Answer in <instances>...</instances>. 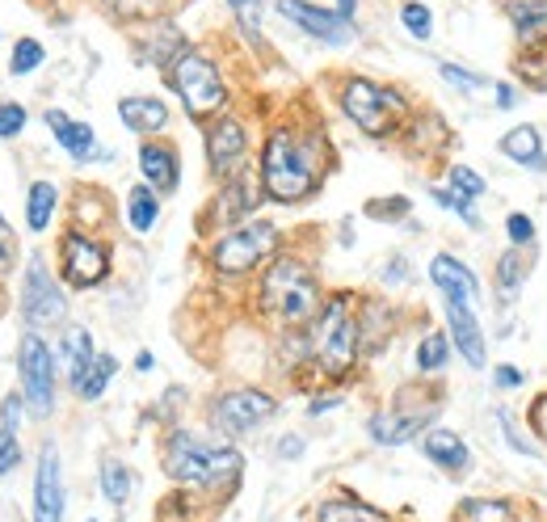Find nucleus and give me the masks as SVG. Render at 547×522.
Masks as SVG:
<instances>
[{"label":"nucleus","mask_w":547,"mask_h":522,"mask_svg":"<svg viewBox=\"0 0 547 522\" xmlns=\"http://www.w3.org/2000/svg\"><path fill=\"white\" fill-rule=\"evenodd\" d=\"M47 127L55 131L59 148H64L68 156L76 160H110L106 148H97V135L89 123H76V118H68L64 110H47Z\"/></svg>","instance_id":"dca6fc26"},{"label":"nucleus","mask_w":547,"mask_h":522,"mask_svg":"<svg viewBox=\"0 0 547 522\" xmlns=\"http://www.w3.org/2000/svg\"><path fill=\"white\" fill-rule=\"evenodd\" d=\"M434 203H438V207H447V211H455V215L463 219V224L480 232V215L472 211V198H463V194H455V190H434Z\"/></svg>","instance_id":"58836bf2"},{"label":"nucleus","mask_w":547,"mask_h":522,"mask_svg":"<svg viewBox=\"0 0 547 522\" xmlns=\"http://www.w3.org/2000/svg\"><path fill=\"white\" fill-rule=\"evenodd\" d=\"M232 13L240 17V26H245L249 34L261 30V9H266V0H228Z\"/></svg>","instance_id":"37998d69"},{"label":"nucleus","mask_w":547,"mask_h":522,"mask_svg":"<svg viewBox=\"0 0 547 522\" xmlns=\"http://www.w3.org/2000/svg\"><path fill=\"white\" fill-rule=\"evenodd\" d=\"M497 152L510 160V165H522V169H531V173H547L543 135H539V127H531V123H518V127L505 131V135L497 139Z\"/></svg>","instance_id":"f3484780"},{"label":"nucleus","mask_w":547,"mask_h":522,"mask_svg":"<svg viewBox=\"0 0 547 522\" xmlns=\"http://www.w3.org/2000/svg\"><path fill=\"white\" fill-rule=\"evenodd\" d=\"M493 384H497L501 392H514V388L526 384V375H522L518 367H510V363H501V367H493Z\"/></svg>","instance_id":"a18cd8bd"},{"label":"nucleus","mask_w":547,"mask_h":522,"mask_svg":"<svg viewBox=\"0 0 547 522\" xmlns=\"http://www.w3.org/2000/svg\"><path fill=\"white\" fill-rule=\"evenodd\" d=\"M312 358L324 375L341 379L358 358V316L350 295L324 299L320 316L312 320Z\"/></svg>","instance_id":"20e7f679"},{"label":"nucleus","mask_w":547,"mask_h":522,"mask_svg":"<svg viewBox=\"0 0 547 522\" xmlns=\"http://www.w3.org/2000/svg\"><path fill=\"white\" fill-rule=\"evenodd\" d=\"M22 316L30 320V325H64V316H68V299L64 291L55 287V278L47 270V261L43 257H30V266H26V278H22Z\"/></svg>","instance_id":"1a4fd4ad"},{"label":"nucleus","mask_w":547,"mask_h":522,"mask_svg":"<svg viewBox=\"0 0 547 522\" xmlns=\"http://www.w3.org/2000/svg\"><path fill=\"white\" fill-rule=\"evenodd\" d=\"M337 405H341V396H320V400H312L308 409H312V417H316V413H329V409H337Z\"/></svg>","instance_id":"603ef678"},{"label":"nucleus","mask_w":547,"mask_h":522,"mask_svg":"<svg viewBox=\"0 0 547 522\" xmlns=\"http://www.w3.org/2000/svg\"><path fill=\"white\" fill-rule=\"evenodd\" d=\"M526 421H531V430L543 438V443H547V392H539L535 396V405H531V417H526Z\"/></svg>","instance_id":"49530a36"},{"label":"nucleus","mask_w":547,"mask_h":522,"mask_svg":"<svg viewBox=\"0 0 547 522\" xmlns=\"http://www.w3.org/2000/svg\"><path fill=\"white\" fill-rule=\"evenodd\" d=\"M55 203H59V190H55L51 182H34V186H30V203H26L30 232H47L51 215H55Z\"/></svg>","instance_id":"a878e982"},{"label":"nucleus","mask_w":547,"mask_h":522,"mask_svg":"<svg viewBox=\"0 0 547 522\" xmlns=\"http://www.w3.org/2000/svg\"><path fill=\"white\" fill-rule=\"evenodd\" d=\"M139 173H144L148 186H156L160 194L177 190V177H181L177 152H173L169 144H156V139H148V144L139 148Z\"/></svg>","instance_id":"aec40b11"},{"label":"nucleus","mask_w":547,"mask_h":522,"mask_svg":"<svg viewBox=\"0 0 547 522\" xmlns=\"http://www.w3.org/2000/svg\"><path fill=\"white\" fill-rule=\"evenodd\" d=\"M421 451H425L430 464L447 468V472H468L472 468V451L455 430H430L421 438Z\"/></svg>","instance_id":"412c9836"},{"label":"nucleus","mask_w":547,"mask_h":522,"mask_svg":"<svg viewBox=\"0 0 547 522\" xmlns=\"http://www.w3.org/2000/svg\"><path fill=\"white\" fill-rule=\"evenodd\" d=\"M64 363H68V379H72V392H76L80 384H85V375L93 371V363H97V350H93L89 329L72 325L64 333Z\"/></svg>","instance_id":"b1692460"},{"label":"nucleus","mask_w":547,"mask_h":522,"mask_svg":"<svg viewBox=\"0 0 547 522\" xmlns=\"http://www.w3.org/2000/svg\"><path fill=\"white\" fill-rule=\"evenodd\" d=\"M274 249H278V228L270 219H249V224H240L228 236L215 240L211 261L219 274H245V270L261 266Z\"/></svg>","instance_id":"0eeeda50"},{"label":"nucleus","mask_w":547,"mask_h":522,"mask_svg":"<svg viewBox=\"0 0 547 522\" xmlns=\"http://www.w3.org/2000/svg\"><path fill=\"white\" fill-rule=\"evenodd\" d=\"M135 367H139V371H152V367H156V358H152V354L144 350V354H139V358H135Z\"/></svg>","instance_id":"5fc2aeb1"},{"label":"nucleus","mask_w":547,"mask_h":522,"mask_svg":"<svg viewBox=\"0 0 547 522\" xmlns=\"http://www.w3.org/2000/svg\"><path fill=\"white\" fill-rule=\"evenodd\" d=\"M101 493H106V501H114V506H123L131 497V472L123 459H106V464H101Z\"/></svg>","instance_id":"c756f323"},{"label":"nucleus","mask_w":547,"mask_h":522,"mask_svg":"<svg viewBox=\"0 0 547 522\" xmlns=\"http://www.w3.org/2000/svg\"><path fill=\"white\" fill-rule=\"evenodd\" d=\"M354 5H358V0H337V13L350 22V17H354Z\"/></svg>","instance_id":"864d4df0"},{"label":"nucleus","mask_w":547,"mask_h":522,"mask_svg":"<svg viewBox=\"0 0 547 522\" xmlns=\"http://www.w3.org/2000/svg\"><path fill=\"white\" fill-rule=\"evenodd\" d=\"M165 472L190 489H232L240 480V451L194 430H173L165 443Z\"/></svg>","instance_id":"f03ea898"},{"label":"nucleus","mask_w":547,"mask_h":522,"mask_svg":"<svg viewBox=\"0 0 547 522\" xmlns=\"http://www.w3.org/2000/svg\"><path fill=\"white\" fill-rule=\"evenodd\" d=\"M505 232H510L514 249H526V245H535V219L526 215V211H514V215H505Z\"/></svg>","instance_id":"a19ab883"},{"label":"nucleus","mask_w":547,"mask_h":522,"mask_svg":"<svg viewBox=\"0 0 547 522\" xmlns=\"http://www.w3.org/2000/svg\"><path fill=\"white\" fill-rule=\"evenodd\" d=\"M505 17L526 51L547 47V0H505Z\"/></svg>","instance_id":"a211bd4d"},{"label":"nucleus","mask_w":547,"mask_h":522,"mask_svg":"<svg viewBox=\"0 0 547 522\" xmlns=\"http://www.w3.org/2000/svg\"><path fill=\"white\" fill-rule=\"evenodd\" d=\"M320 522H383V518L367 506H354V501H329V506H320Z\"/></svg>","instance_id":"f704fd0d"},{"label":"nucleus","mask_w":547,"mask_h":522,"mask_svg":"<svg viewBox=\"0 0 547 522\" xmlns=\"http://www.w3.org/2000/svg\"><path fill=\"white\" fill-rule=\"evenodd\" d=\"M425 421H430V413H375L367 421V430H371L375 443L400 447V443H409V438H417L425 430Z\"/></svg>","instance_id":"4be33fe9"},{"label":"nucleus","mask_w":547,"mask_h":522,"mask_svg":"<svg viewBox=\"0 0 547 522\" xmlns=\"http://www.w3.org/2000/svg\"><path fill=\"white\" fill-rule=\"evenodd\" d=\"M118 371V363H114V354H97V363H93V371L85 375V384L76 388V396L80 400H97L101 392H106V384H110V375Z\"/></svg>","instance_id":"473e14b6"},{"label":"nucleus","mask_w":547,"mask_h":522,"mask_svg":"<svg viewBox=\"0 0 547 522\" xmlns=\"http://www.w3.org/2000/svg\"><path fill=\"white\" fill-rule=\"evenodd\" d=\"M165 72H169V89L181 97V106L190 110V118H211V114L224 110V102H228L224 76H219V68L207 55L186 47Z\"/></svg>","instance_id":"423d86ee"},{"label":"nucleus","mask_w":547,"mask_h":522,"mask_svg":"<svg viewBox=\"0 0 547 522\" xmlns=\"http://www.w3.org/2000/svg\"><path fill=\"white\" fill-rule=\"evenodd\" d=\"M447 363H451V341H447V333H425L421 346H417V371L434 375V371H442Z\"/></svg>","instance_id":"c85d7f7f"},{"label":"nucleus","mask_w":547,"mask_h":522,"mask_svg":"<svg viewBox=\"0 0 547 522\" xmlns=\"http://www.w3.org/2000/svg\"><path fill=\"white\" fill-rule=\"evenodd\" d=\"M59 249H64V278L72 287H97L101 278L110 274V253L89 236L68 232Z\"/></svg>","instance_id":"ddd939ff"},{"label":"nucleus","mask_w":547,"mask_h":522,"mask_svg":"<svg viewBox=\"0 0 547 522\" xmlns=\"http://www.w3.org/2000/svg\"><path fill=\"white\" fill-rule=\"evenodd\" d=\"M320 308H324L320 283L299 257H278L266 270V278H261V312L274 325H291V329L312 325Z\"/></svg>","instance_id":"7ed1b4c3"},{"label":"nucleus","mask_w":547,"mask_h":522,"mask_svg":"<svg viewBox=\"0 0 547 522\" xmlns=\"http://www.w3.org/2000/svg\"><path fill=\"white\" fill-rule=\"evenodd\" d=\"M341 110H346V118L358 131H367L371 139H383L404 123L409 102H404V93H396L392 85H375L367 76H350L346 89H341Z\"/></svg>","instance_id":"39448f33"},{"label":"nucleus","mask_w":547,"mask_h":522,"mask_svg":"<svg viewBox=\"0 0 547 522\" xmlns=\"http://www.w3.org/2000/svg\"><path fill=\"white\" fill-rule=\"evenodd\" d=\"M249 156V135L240 127V118H215L207 127V160H211V173L215 177H236V169L245 165Z\"/></svg>","instance_id":"f8f14e48"},{"label":"nucleus","mask_w":547,"mask_h":522,"mask_svg":"<svg viewBox=\"0 0 547 522\" xmlns=\"http://www.w3.org/2000/svg\"><path fill=\"white\" fill-rule=\"evenodd\" d=\"M324 173V144L320 135L278 127L261 152V186L274 203H303Z\"/></svg>","instance_id":"f257e3e1"},{"label":"nucleus","mask_w":547,"mask_h":522,"mask_svg":"<svg viewBox=\"0 0 547 522\" xmlns=\"http://www.w3.org/2000/svg\"><path fill=\"white\" fill-rule=\"evenodd\" d=\"M400 26L409 30V38H417V43H430V34H434V13H430V5L409 0V5L400 9Z\"/></svg>","instance_id":"7c9ffc66"},{"label":"nucleus","mask_w":547,"mask_h":522,"mask_svg":"<svg viewBox=\"0 0 547 522\" xmlns=\"http://www.w3.org/2000/svg\"><path fill=\"white\" fill-rule=\"evenodd\" d=\"M438 72H442V80H447V85H455L459 93H480L484 85H493L489 76H480V72H472V68H459V64H438Z\"/></svg>","instance_id":"c9c22d12"},{"label":"nucleus","mask_w":547,"mask_h":522,"mask_svg":"<svg viewBox=\"0 0 547 522\" xmlns=\"http://www.w3.org/2000/svg\"><path fill=\"white\" fill-rule=\"evenodd\" d=\"M404 278H409V261H404V257H392L388 261V266H383V283H404Z\"/></svg>","instance_id":"8fccbe9b"},{"label":"nucleus","mask_w":547,"mask_h":522,"mask_svg":"<svg viewBox=\"0 0 547 522\" xmlns=\"http://www.w3.org/2000/svg\"><path fill=\"white\" fill-rule=\"evenodd\" d=\"M17 371H22V392L34 417H47L55 405V354L38 333H26L17 346Z\"/></svg>","instance_id":"6e6552de"},{"label":"nucleus","mask_w":547,"mask_h":522,"mask_svg":"<svg viewBox=\"0 0 547 522\" xmlns=\"http://www.w3.org/2000/svg\"><path fill=\"white\" fill-rule=\"evenodd\" d=\"M278 13L287 17L291 26H299L303 34H312L316 43H324V47H346V43H354V22H346V17L333 13V9L308 5V0H278Z\"/></svg>","instance_id":"9b49d317"},{"label":"nucleus","mask_w":547,"mask_h":522,"mask_svg":"<svg viewBox=\"0 0 547 522\" xmlns=\"http://www.w3.org/2000/svg\"><path fill=\"white\" fill-rule=\"evenodd\" d=\"M299 451H303V438H299V434H287V438L278 443V455H282V459H299Z\"/></svg>","instance_id":"3c124183"},{"label":"nucleus","mask_w":547,"mask_h":522,"mask_svg":"<svg viewBox=\"0 0 547 522\" xmlns=\"http://www.w3.org/2000/svg\"><path fill=\"white\" fill-rule=\"evenodd\" d=\"M526 274H531V257L522 249H510L497 257V287H501V299H514L522 287H526Z\"/></svg>","instance_id":"393cba45"},{"label":"nucleus","mask_w":547,"mask_h":522,"mask_svg":"<svg viewBox=\"0 0 547 522\" xmlns=\"http://www.w3.org/2000/svg\"><path fill=\"white\" fill-rule=\"evenodd\" d=\"M493 102H497V110H514L518 106V89L510 85V80H501V85L493 80Z\"/></svg>","instance_id":"09e8293b"},{"label":"nucleus","mask_w":547,"mask_h":522,"mask_svg":"<svg viewBox=\"0 0 547 522\" xmlns=\"http://www.w3.org/2000/svg\"><path fill=\"white\" fill-rule=\"evenodd\" d=\"M447 320H451V341L463 354V363L480 371L484 367V333H480V320H476L472 304H451L447 299Z\"/></svg>","instance_id":"6ab92c4d"},{"label":"nucleus","mask_w":547,"mask_h":522,"mask_svg":"<svg viewBox=\"0 0 547 522\" xmlns=\"http://www.w3.org/2000/svg\"><path fill=\"white\" fill-rule=\"evenodd\" d=\"M26 131V110L17 102H0V139H13Z\"/></svg>","instance_id":"79ce46f5"},{"label":"nucleus","mask_w":547,"mask_h":522,"mask_svg":"<svg viewBox=\"0 0 547 522\" xmlns=\"http://www.w3.org/2000/svg\"><path fill=\"white\" fill-rule=\"evenodd\" d=\"M497 417H501V430H505V438H510V447H514L518 455H539L535 443H526V434H518V426H514V417H510V413L497 409Z\"/></svg>","instance_id":"c03bdc74"},{"label":"nucleus","mask_w":547,"mask_h":522,"mask_svg":"<svg viewBox=\"0 0 547 522\" xmlns=\"http://www.w3.org/2000/svg\"><path fill=\"white\" fill-rule=\"evenodd\" d=\"M34 522H64V472H59V451L43 447L34 472Z\"/></svg>","instance_id":"4468645a"},{"label":"nucleus","mask_w":547,"mask_h":522,"mask_svg":"<svg viewBox=\"0 0 547 522\" xmlns=\"http://www.w3.org/2000/svg\"><path fill=\"white\" fill-rule=\"evenodd\" d=\"M118 118H123L135 135H156L169 127V110H165V102H156V97H123V102H118Z\"/></svg>","instance_id":"5701e85b"},{"label":"nucleus","mask_w":547,"mask_h":522,"mask_svg":"<svg viewBox=\"0 0 547 522\" xmlns=\"http://www.w3.org/2000/svg\"><path fill=\"white\" fill-rule=\"evenodd\" d=\"M514 72H518V76H522L531 89L547 93V47H535L526 59H514Z\"/></svg>","instance_id":"72a5a7b5"},{"label":"nucleus","mask_w":547,"mask_h":522,"mask_svg":"<svg viewBox=\"0 0 547 522\" xmlns=\"http://www.w3.org/2000/svg\"><path fill=\"white\" fill-rule=\"evenodd\" d=\"M451 190L463 194V198H484L489 194V186H484V177L468 165H451Z\"/></svg>","instance_id":"e433bc0d"},{"label":"nucleus","mask_w":547,"mask_h":522,"mask_svg":"<svg viewBox=\"0 0 547 522\" xmlns=\"http://www.w3.org/2000/svg\"><path fill=\"white\" fill-rule=\"evenodd\" d=\"M17 417H22V400L9 396L5 405H0V455L17 443Z\"/></svg>","instance_id":"ea45409f"},{"label":"nucleus","mask_w":547,"mask_h":522,"mask_svg":"<svg viewBox=\"0 0 547 522\" xmlns=\"http://www.w3.org/2000/svg\"><path fill=\"white\" fill-rule=\"evenodd\" d=\"M430 278H434V287L451 299V304H476V299H480L476 274L463 266L459 257H451V253H438L430 261Z\"/></svg>","instance_id":"2eb2a0df"},{"label":"nucleus","mask_w":547,"mask_h":522,"mask_svg":"<svg viewBox=\"0 0 547 522\" xmlns=\"http://www.w3.org/2000/svg\"><path fill=\"white\" fill-rule=\"evenodd\" d=\"M274 413H278V400L266 396V392H257V388H232L224 396H215V405H211L215 426L224 434H232V438L257 430L261 421H270Z\"/></svg>","instance_id":"9d476101"},{"label":"nucleus","mask_w":547,"mask_h":522,"mask_svg":"<svg viewBox=\"0 0 547 522\" xmlns=\"http://www.w3.org/2000/svg\"><path fill=\"white\" fill-rule=\"evenodd\" d=\"M13 253H17V236L5 228V219H0V274L13 266Z\"/></svg>","instance_id":"de8ad7c7"},{"label":"nucleus","mask_w":547,"mask_h":522,"mask_svg":"<svg viewBox=\"0 0 547 522\" xmlns=\"http://www.w3.org/2000/svg\"><path fill=\"white\" fill-rule=\"evenodd\" d=\"M127 219H131V228H135V232H152V228H156L160 203H156L152 186H135V190L127 194Z\"/></svg>","instance_id":"bb28decb"},{"label":"nucleus","mask_w":547,"mask_h":522,"mask_svg":"<svg viewBox=\"0 0 547 522\" xmlns=\"http://www.w3.org/2000/svg\"><path fill=\"white\" fill-rule=\"evenodd\" d=\"M101 5L118 17H127V22H148V17H156L160 0H101Z\"/></svg>","instance_id":"4c0bfd02"},{"label":"nucleus","mask_w":547,"mask_h":522,"mask_svg":"<svg viewBox=\"0 0 547 522\" xmlns=\"http://www.w3.org/2000/svg\"><path fill=\"white\" fill-rule=\"evenodd\" d=\"M257 186L253 182H232L224 186V203H219V215H224V224H240L253 207H257Z\"/></svg>","instance_id":"cd10ccee"},{"label":"nucleus","mask_w":547,"mask_h":522,"mask_svg":"<svg viewBox=\"0 0 547 522\" xmlns=\"http://www.w3.org/2000/svg\"><path fill=\"white\" fill-rule=\"evenodd\" d=\"M47 59V51H43V43L38 38H17L13 43V55H9V72L13 76H26V72H34L38 64Z\"/></svg>","instance_id":"2f4dec72"}]
</instances>
